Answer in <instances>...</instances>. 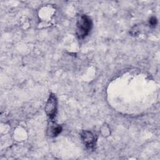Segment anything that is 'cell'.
Returning <instances> with one entry per match:
<instances>
[{"instance_id":"6da1fadb","label":"cell","mask_w":160,"mask_h":160,"mask_svg":"<svg viewBox=\"0 0 160 160\" xmlns=\"http://www.w3.org/2000/svg\"><path fill=\"white\" fill-rule=\"evenodd\" d=\"M92 26V22L89 16L82 15L78 20L76 24V34L79 38L82 39L89 32Z\"/></svg>"},{"instance_id":"7a4b0ae2","label":"cell","mask_w":160,"mask_h":160,"mask_svg":"<svg viewBox=\"0 0 160 160\" xmlns=\"http://www.w3.org/2000/svg\"><path fill=\"white\" fill-rule=\"evenodd\" d=\"M45 111L51 119H53L57 114V99L54 94H51L45 107Z\"/></svg>"},{"instance_id":"3957f363","label":"cell","mask_w":160,"mask_h":160,"mask_svg":"<svg viewBox=\"0 0 160 160\" xmlns=\"http://www.w3.org/2000/svg\"><path fill=\"white\" fill-rule=\"evenodd\" d=\"M82 141L84 145L89 149H91L94 146V137L91 132L89 131H84L81 134Z\"/></svg>"},{"instance_id":"277c9868","label":"cell","mask_w":160,"mask_h":160,"mask_svg":"<svg viewBox=\"0 0 160 160\" xmlns=\"http://www.w3.org/2000/svg\"><path fill=\"white\" fill-rule=\"evenodd\" d=\"M48 134L51 137L57 136L61 131H62V127L59 125L56 124H51L48 128Z\"/></svg>"},{"instance_id":"5b68a950","label":"cell","mask_w":160,"mask_h":160,"mask_svg":"<svg viewBox=\"0 0 160 160\" xmlns=\"http://www.w3.org/2000/svg\"><path fill=\"white\" fill-rule=\"evenodd\" d=\"M149 25L151 27H155L157 24V19L155 17H151L149 19Z\"/></svg>"}]
</instances>
